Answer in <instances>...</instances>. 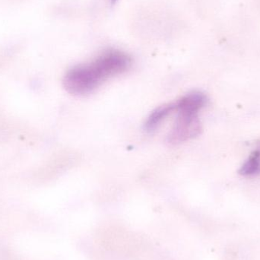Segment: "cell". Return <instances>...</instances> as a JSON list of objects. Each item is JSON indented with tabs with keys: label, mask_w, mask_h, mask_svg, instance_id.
<instances>
[{
	"label": "cell",
	"mask_w": 260,
	"mask_h": 260,
	"mask_svg": "<svg viewBox=\"0 0 260 260\" xmlns=\"http://www.w3.org/2000/svg\"><path fill=\"white\" fill-rule=\"evenodd\" d=\"M131 65V58L124 52L108 50L92 62L70 69L63 79L64 88L73 95H86L111 78L126 73Z\"/></svg>",
	"instance_id": "cell-1"
},
{
	"label": "cell",
	"mask_w": 260,
	"mask_h": 260,
	"mask_svg": "<svg viewBox=\"0 0 260 260\" xmlns=\"http://www.w3.org/2000/svg\"><path fill=\"white\" fill-rule=\"evenodd\" d=\"M177 120L168 136V142L172 145L182 143L198 136L202 131L199 114L177 111Z\"/></svg>",
	"instance_id": "cell-2"
},
{
	"label": "cell",
	"mask_w": 260,
	"mask_h": 260,
	"mask_svg": "<svg viewBox=\"0 0 260 260\" xmlns=\"http://www.w3.org/2000/svg\"><path fill=\"white\" fill-rule=\"evenodd\" d=\"M176 111V104L171 103L159 107L154 110L145 123V129L148 132H153L157 129L160 124L165 121L167 117Z\"/></svg>",
	"instance_id": "cell-3"
},
{
	"label": "cell",
	"mask_w": 260,
	"mask_h": 260,
	"mask_svg": "<svg viewBox=\"0 0 260 260\" xmlns=\"http://www.w3.org/2000/svg\"><path fill=\"white\" fill-rule=\"evenodd\" d=\"M242 176H255L260 174V147L255 150L239 170Z\"/></svg>",
	"instance_id": "cell-4"
},
{
	"label": "cell",
	"mask_w": 260,
	"mask_h": 260,
	"mask_svg": "<svg viewBox=\"0 0 260 260\" xmlns=\"http://www.w3.org/2000/svg\"><path fill=\"white\" fill-rule=\"evenodd\" d=\"M111 3H113V4H114V3H116V2L117 1V0H111Z\"/></svg>",
	"instance_id": "cell-5"
}]
</instances>
